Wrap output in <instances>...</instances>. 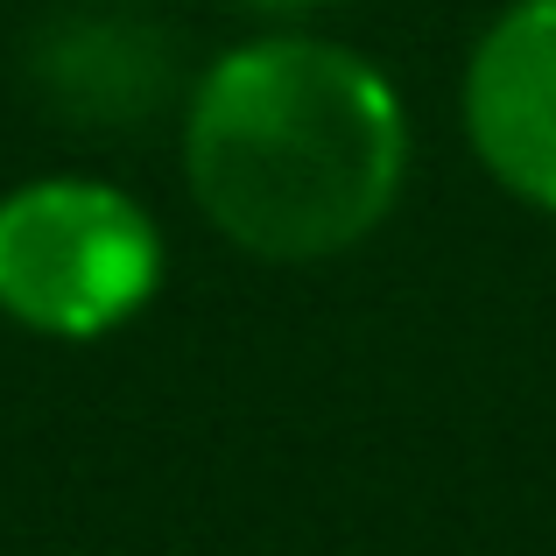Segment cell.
I'll return each mask as SVG.
<instances>
[{
  "label": "cell",
  "instance_id": "6da1fadb",
  "mask_svg": "<svg viewBox=\"0 0 556 556\" xmlns=\"http://www.w3.org/2000/svg\"><path fill=\"white\" fill-rule=\"evenodd\" d=\"M190 190L240 247L317 261L353 247L402 184V106L325 42L232 50L190 106Z\"/></svg>",
  "mask_w": 556,
  "mask_h": 556
},
{
  "label": "cell",
  "instance_id": "7a4b0ae2",
  "mask_svg": "<svg viewBox=\"0 0 556 556\" xmlns=\"http://www.w3.org/2000/svg\"><path fill=\"white\" fill-rule=\"evenodd\" d=\"M163 247L106 184H28L0 204V311L50 339H99L155 289Z\"/></svg>",
  "mask_w": 556,
  "mask_h": 556
},
{
  "label": "cell",
  "instance_id": "3957f363",
  "mask_svg": "<svg viewBox=\"0 0 556 556\" xmlns=\"http://www.w3.org/2000/svg\"><path fill=\"white\" fill-rule=\"evenodd\" d=\"M465 113L493 177L556 212V0H521L479 42Z\"/></svg>",
  "mask_w": 556,
  "mask_h": 556
},
{
  "label": "cell",
  "instance_id": "277c9868",
  "mask_svg": "<svg viewBox=\"0 0 556 556\" xmlns=\"http://www.w3.org/2000/svg\"><path fill=\"white\" fill-rule=\"evenodd\" d=\"M36 85L64 121L85 127H121L163 99L169 50L141 14L127 8H78L56 14L50 36L36 42Z\"/></svg>",
  "mask_w": 556,
  "mask_h": 556
},
{
  "label": "cell",
  "instance_id": "5b68a950",
  "mask_svg": "<svg viewBox=\"0 0 556 556\" xmlns=\"http://www.w3.org/2000/svg\"><path fill=\"white\" fill-rule=\"evenodd\" d=\"M254 8H311V0H254Z\"/></svg>",
  "mask_w": 556,
  "mask_h": 556
}]
</instances>
